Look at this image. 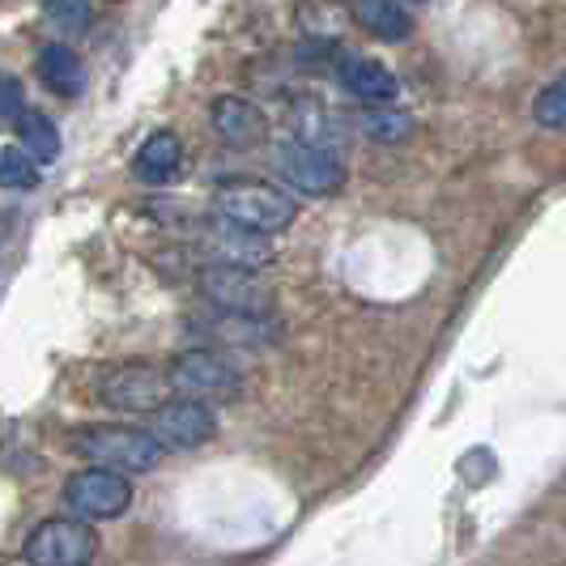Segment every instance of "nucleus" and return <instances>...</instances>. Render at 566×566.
<instances>
[{
    "mask_svg": "<svg viewBox=\"0 0 566 566\" xmlns=\"http://www.w3.org/2000/svg\"><path fill=\"white\" fill-rule=\"evenodd\" d=\"M73 448L119 473H154L163 464V443L154 430H133V426H85L73 434Z\"/></svg>",
    "mask_w": 566,
    "mask_h": 566,
    "instance_id": "f257e3e1",
    "label": "nucleus"
},
{
    "mask_svg": "<svg viewBox=\"0 0 566 566\" xmlns=\"http://www.w3.org/2000/svg\"><path fill=\"white\" fill-rule=\"evenodd\" d=\"M213 209L230 222H239V227L260 230V234H277V230H285L298 218V205L285 197L282 188L255 184V179L222 184L218 197H213Z\"/></svg>",
    "mask_w": 566,
    "mask_h": 566,
    "instance_id": "f03ea898",
    "label": "nucleus"
},
{
    "mask_svg": "<svg viewBox=\"0 0 566 566\" xmlns=\"http://www.w3.org/2000/svg\"><path fill=\"white\" fill-rule=\"evenodd\" d=\"M273 167L282 175L294 192H307V197H333L345 184V163L337 158L333 145H315V142H285L273 154Z\"/></svg>",
    "mask_w": 566,
    "mask_h": 566,
    "instance_id": "7ed1b4c3",
    "label": "nucleus"
},
{
    "mask_svg": "<svg viewBox=\"0 0 566 566\" xmlns=\"http://www.w3.org/2000/svg\"><path fill=\"white\" fill-rule=\"evenodd\" d=\"M64 503H69V511L77 520H90V524L94 520H115V515H124L128 503H133V482L119 469L98 464V469L73 473L64 482Z\"/></svg>",
    "mask_w": 566,
    "mask_h": 566,
    "instance_id": "20e7f679",
    "label": "nucleus"
},
{
    "mask_svg": "<svg viewBox=\"0 0 566 566\" xmlns=\"http://www.w3.org/2000/svg\"><path fill=\"white\" fill-rule=\"evenodd\" d=\"M98 541L90 533V520H43L27 537L22 558L34 566H82L94 558Z\"/></svg>",
    "mask_w": 566,
    "mask_h": 566,
    "instance_id": "39448f33",
    "label": "nucleus"
},
{
    "mask_svg": "<svg viewBox=\"0 0 566 566\" xmlns=\"http://www.w3.org/2000/svg\"><path fill=\"white\" fill-rule=\"evenodd\" d=\"M149 430L170 452H192V448H205L218 434V418H213V409L205 400H167V405L154 409Z\"/></svg>",
    "mask_w": 566,
    "mask_h": 566,
    "instance_id": "423d86ee",
    "label": "nucleus"
},
{
    "mask_svg": "<svg viewBox=\"0 0 566 566\" xmlns=\"http://www.w3.org/2000/svg\"><path fill=\"white\" fill-rule=\"evenodd\" d=\"M200 290H205V298H209V303H218V307H227V312L260 315L264 307H269V290L255 282L252 269H243V264H227V260H218L213 269H205V273H200Z\"/></svg>",
    "mask_w": 566,
    "mask_h": 566,
    "instance_id": "0eeeda50",
    "label": "nucleus"
},
{
    "mask_svg": "<svg viewBox=\"0 0 566 566\" xmlns=\"http://www.w3.org/2000/svg\"><path fill=\"white\" fill-rule=\"evenodd\" d=\"M170 384L184 388L188 397H234L239 392V370L230 367L227 358H218L213 349H192L184 354L175 370H170Z\"/></svg>",
    "mask_w": 566,
    "mask_h": 566,
    "instance_id": "6e6552de",
    "label": "nucleus"
},
{
    "mask_svg": "<svg viewBox=\"0 0 566 566\" xmlns=\"http://www.w3.org/2000/svg\"><path fill=\"white\" fill-rule=\"evenodd\" d=\"M170 379L158 375L154 367H124L103 379V405L112 409H133V413H145V409H158L167 400Z\"/></svg>",
    "mask_w": 566,
    "mask_h": 566,
    "instance_id": "1a4fd4ad",
    "label": "nucleus"
},
{
    "mask_svg": "<svg viewBox=\"0 0 566 566\" xmlns=\"http://www.w3.org/2000/svg\"><path fill=\"white\" fill-rule=\"evenodd\" d=\"M213 133L230 145V149H255V145L269 137V119L264 112L239 98V94H227L213 103Z\"/></svg>",
    "mask_w": 566,
    "mask_h": 566,
    "instance_id": "9d476101",
    "label": "nucleus"
},
{
    "mask_svg": "<svg viewBox=\"0 0 566 566\" xmlns=\"http://www.w3.org/2000/svg\"><path fill=\"white\" fill-rule=\"evenodd\" d=\"M337 77L358 103H397V94H400L392 69H384L379 60H370V56H345L337 69Z\"/></svg>",
    "mask_w": 566,
    "mask_h": 566,
    "instance_id": "9b49d317",
    "label": "nucleus"
},
{
    "mask_svg": "<svg viewBox=\"0 0 566 566\" xmlns=\"http://www.w3.org/2000/svg\"><path fill=\"white\" fill-rule=\"evenodd\" d=\"M179 167H184V145H179L175 133H154V137L137 149V158H133V175H137L142 184H149V188L170 184V179L179 175Z\"/></svg>",
    "mask_w": 566,
    "mask_h": 566,
    "instance_id": "f8f14e48",
    "label": "nucleus"
},
{
    "mask_svg": "<svg viewBox=\"0 0 566 566\" xmlns=\"http://www.w3.org/2000/svg\"><path fill=\"white\" fill-rule=\"evenodd\" d=\"M34 69H39V82L48 85L56 98H77L85 90V69L69 43H48L34 60Z\"/></svg>",
    "mask_w": 566,
    "mask_h": 566,
    "instance_id": "ddd939ff",
    "label": "nucleus"
},
{
    "mask_svg": "<svg viewBox=\"0 0 566 566\" xmlns=\"http://www.w3.org/2000/svg\"><path fill=\"white\" fill-rule=\"evenodd\" d=\"M354 13L384 43H405L413 34V18H409V9L400 0H354Z\"/></svg>",
    "mask_w": 566,
    "mask_h": 566,
    "instance_id": "4468645a",
    "label": "nucleus"
},
{
    "mask_svg": "<svg viewBox=\"0 0 566 566\" xmlns=\"http://www.w3.org/2000/svg\"><path fill=\"white\" fill-rule=\"evenodd\" d=\"M363 133H367L370 142L379 145H400L413 137V115L405 112H392V103H367V112H363Z\"/></svg>",
    "mask_w": 566,
    "mask_h": 566,
    "instance_id": "2eb2a0df",
    "label": "nucleus"
},
{
    "mask_svg": "<svg viewBox=\"0 0 566 566\" xmlns=\"http://www.w3.org/2000/svg\"><path fill=\"white\" fill-rule=\"evenodd\" d=\"M18 137H22V145H27L43 167L60 158V133H56V124H52L43 112H30L27 107V112L18 115Z\"/></svg>",
    "mask_w": 566,
    "mask_h": 566,
    "instance_id": "dca6fc26",
    "label": "nucleus"
},
{
    "mask_svg": "<svg viewBox=\"0 0 566 566\" xmlns=\"http://www.w3.org/2000/svg\"><path fill=\"white\" fill-rule=\"evenodd\" d=\"M39 158L30 154L27 145L22 149H0V188H9V192H30V188H39Z\"/></svg>",
    "mask_w": 566,
    "mask_h": 566,
    "instance_id": "f3484780",
    "label": "nucleus"
},
{
    "mask_svg": "<svg viewBox=\"0 0 566 566\" xmlns=\"http://www.w3.org/2000/svg\"><path fill=\"white\" fill-rule=\"evenodd\" d=\"M533 115H537L541 128H549V133H563V128H566V73H563V77H554V82L541 90Z\"/></svg>",
    "mask_w": 566,
    "mask_h": 566,
    "instance_id": "a211bd4d",
    "label": "nucleus"
},
{
    "mask_svg": "<svg viewBox=\"0 0 566 566\" xmlns=\"http://www.w3.org/2000/svg\"><path fill=\"white\" fill-rule=\"evenodd\" d=\"M43 13H48V22L56 30H64V34H82V30L90 27V0H52Z\"/></svg>",
    "mask_w": 566,
    "mask_h": 566,
    "instance_id": "6ab92c4d",
    "label": "nucleus"
},
{
    "mask_svg": "<svg viewBox=\"0 0 566 566\" xmlns=\"http://www.w3.org/2000/svg\"><path fill=\"white\" fill-rule=\"evenodd\" d=\"M22 112H27V90L18 77L0 73V119H18Z\"/></svg>",
    "mask_w": 566,
    "mask_h": 566,
    "instance_id": "aec40b11",
    "label": "nucleus"
}]
</instances>
